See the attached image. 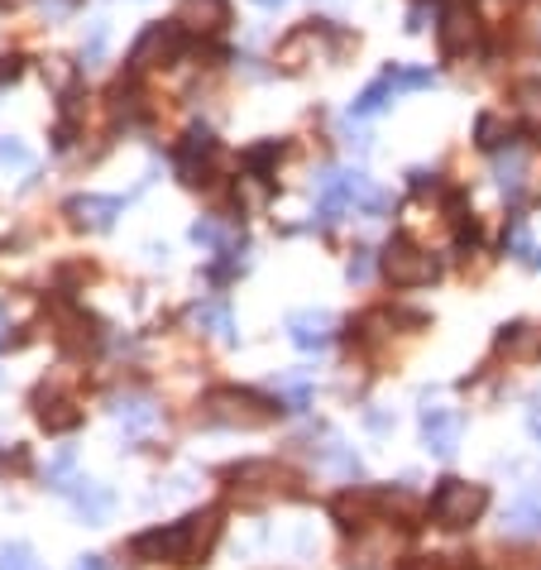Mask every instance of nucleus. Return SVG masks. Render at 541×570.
I'll list each match as a JSON object with an SVG mask.
<instances>
[{
  "label": "nucleus",
  "instance_id": "obj_1",
  "mask_svg": "<svg viewBox=\"0 0 541 570\" xmlns=\"http://www.w3.org/2000/svg\"><path fill=\"white\" fill-rule=\"evenodd\" d=\"M221 537V508H201V513H187L168 527L139 532L130 542V556L135 561H168V566H197L207 561V551Z\"/></svg>",
  "mask_w": 541,
  "mask_h": 570
},
{
  "label": "nucleus",
  "instance_id": "obj_2",
  "mask_svg": "<svg viewBox=\"0 0 541 570\" xmlns=\"http://www.w3.org/2000/svg\"><path fill=\"white\" fill-rule=\"evenodd\" d=\"M283 412V403L255 393V388H211L201 398V412L197 422L201 427H239V432H255V427H269L273 417Z\"/></svg>",
  "mask_w": 541,
  "mask_h": 570
},
{
  "label": "nucleus",
  "instance_id": "obj_3",
  "mask_svg": "<svg viewBox=\"0 0 541 570\" xmlns=\"http://www.w3.org/2000/svg\"><path fill=\"white\" fill-rule=\"evenodd\" d=\"M317 211H321V221H335L341 211L383 216L389 211V192H379L369 183V173H359V168H331L317 183Z\"/></svg>",
  "mask_w": 541,
  "mask_h": 570
},
{
  "label": "nucleus",
  "instance_id": "obj_4",
  "mask_svg": "<svg viewBox=\"0 0 541 570\" xmlns=\"http://www.w3.org/2000/svg\"><path fill=\"white\" fill-rule=\"evenodd\" d=\"M484 508H489V489H484V484L441 480L437 494H431V504H427V513H431V523H437V527L460 532V527H470Z\"/></svg>",
  "mask_w": 541,
  "mask_h": 570
},
{
  "label": "nucleus",
  "instance_id": "obj_5",
  "mask_svg": "<svg viewBox=\"0 0 541 570\" xmlns=\"http://www.w3.org/2000/svg\"><path fill=\"white\" fill-rule=\"evenodd\" d=\"M437 274H441V264L431 259L422 245H413V240L398 235L389 250H383V278H389L393 288H427Z\"/></svg>",
  "mask_w": 541,
  "mask_h": 570
},
{
  "label": "nucleus",
  "instance_id": "obj_6",
  "mask_svg": "<svg viewBox=\"0 0 541 570\" xmlns=\"http://www.w3.org/2000/svg\"><path fill=\"white\" fill-rule=\"evenodd\" d=\"M173 163H177V178H183V183L201 187V183H211L216 163H225V154H221V144H216V135H211L207 125H192L187 140L177 144Z\"/></svg>",
  "mask_w": 541,
  "mask_h": 570
},
{
  "label": "nucleus",
  "instance_id": "obj_7",
  "mask_svg": "<svg viewBox=\"0 0 541 570\" xmlns=\"http://www.w3.org/2000/svg\"><path fill=\"white\" fill-rule=\"evenodd\" d=\"M231 480L249 499H293L297 494V475L279 460H245V465L231 470Z\"/></svg>",
  "mask_w": 541,
  "mask_h": 570
},
{
  "label": "nucleus",
  "instance_id": "obj_8",
  "mask_svg": "<svg viewBox=\"0 0 541 570\" xmlns=\"http://www.w3.org/2000/svg\"><path fill=\"white\" fill-rule=\"evenodd\" d=\"M437 39H441V53H446V58H460V53H470V48H475V39H479V20H475V10L465 5V0H451V5L441 10Z\"/></svg>",
  "mask_w": 541,
  "mask_h": 570
},
{
  "label": "nucleus",
  "instance_id": "obj_9",
  "mask_svg": "<svg viewBox=\"0 0 541 570\" xmlns=\"http://www.w3.org/2000/svg\"><path fill=\"white\" fill-rule=\"evenodd\" d=\"M183 24H149V29H144L139 34V44H135V53H130V68H135V72H144V68H149L153 63V58H159V63H163V58H177V53H183Z\"/></svg>",
  "mask_w": 541,
  "mask_h": 570
},
{
  "label": "nucleus",
  "instance_id": "obj_10",
  "mask_svg": "<svg viewBox=\"0 0 541 570\" xmlns=\"http://www.w3.org/2000/svg\"><path fill=\"white\" fill-rule=\"evenodd\" d=\"M460 432H465V417L455 408H422V441L431 456L451 460L455 446H460Z\"/></svg>",
  "mask_w": 541,
  "mask_h": 570
},
{
  "label": "nucleus",
  "instance_id": "obj_11",
  "mask_svg": "<svg viewBox=\"0 0 541 570\" xmlns=\"http://www.w3.org/2000/svg\"><path fill=\"white\" fill-rule=\"evenodd\" d=\"M120 197H96V192H82V197H72L63 211L72 216V226H82V230H111L115 226V216H120Z\"/></svg>",
  "mask_w": 541,
  "mask_h": 570
},
{
  "label": "nucleus",
  "instance_id": "obj_12",
  "mask_svg": "<svg viewBox=\"0 0 541 570\" xmlns=\"http://www.w3.org/2000/svg\"><path fill=\"white\" fill-rule=\"evenodd\" d=\"M321 44H327V24H303L297 34H287L283 48H279V68L283 72H303L307 68V53H321Z\"/></svg>",
  "mask_w": 541,
  "mask_h": 570
},
{
  "label": "nucleus",
  "instance_id": "obj_13",
  "mask_svg": "<svg viewBox=\"0 0 541 570\" xmlns=\"http://www.w3.org/2000/svg\"><path fill=\"white\" fill-rule=\"evenodd\" d=\"M63 494L72 499V508H77V513L87 518V523H101V518L115 508V494L106 489V484H96V480H77V475H72Z\"/></svg>",
  "mask_w": 541,
  "mask_h": 570
},
{
  "label": "nucleus",
  "instance_id": "obj_14",
  "mask_svg": "<svg viewBox=\"0 0 541 570\" xmlns=\"http://www.w3.org/2000/svg\"><path fill=\"white\" fill-rule=\"evenodd\" d=\"M331 312H293L287 317V341L297 350H327L331 345Z\"/></svg>",
  "mask_w": 541,
  "mask_h": 570
},
{
  "label": "nucleus",
  "instance_id": "obj_15",
  "mask_svg": "<svg viewBox=\"0 0 541 570\" xmlns=\"http://www.w3.org/2000/svg\"><path fill=\"white\" fill-rule=\"evenodd\" d=\"M177 24H183L187 34H221L225 24H231V10H225V0H183Z\"/></svg>",
  "mask_w": 541,
  "mask_h": 570
},
{
  "label": "nucleus",
  "instance_id": "obj_16",
  "mask_svg": "<svg viewBox=\"0 0 541 570\" xmlns=\"http://www.w3.org/2000/svg\"><path fill=\"white\" fill-rule=\"evenodd\" d=\"M111 417H115V427L125 432V436H149L153 427H159V408L149 403V398H115L111 403Z\"/></svg>",
  "mask_w": 541,
  "mask_h": 570
},
{
  "label": "nucleus",
  "instance_id": "obj_17",
  "mask_svg": "<svg viewBox=\"0 0 541 570\" xmlns=\"http://www.w3.org/2000/svg\"><path fill=\"white\" fill-rule=\"evenodd\" d=\"M527 173H532V154H527L522 144H508V149L499 154V163H494V178H499V187L508 192L513 202L527 192Z\"/></svg>",
  "mask_w": 541,
  "mask_h": 570
},
{
  "label": "nucleus",
  "instance_id": "obj_18",
  "mask_svg": "<svg viewBox=\"0 0 541 570\" xmlns=\"http://www.w3.org/2000/svg\"><path fill=\"white\" fill-rule=\"evenodd\" d=\"M503 532H508V537H522V542L541 537V499H532V494L513 499L503 508Z\"/></svg>",
  "mask_w": 541,
  "mask_h": 570
},
{
  "label": "nucleus",
  "instance_id": "obj_19",
  "mask_svg": "<svg viewBox=\"0 0 541 570\" xmlns=\"http://www.w3.org/2000/svg\"><path fill=\"white\" fill-rule=\"evenodd\" d=\"M192 326H201V331H211L216 341H235V317H231V307H225L221 298H211V302H197V307H192Z\"/></svg>",
  "mask_w": 541,
  "mask_h": 570
},
{
  "label": "nucleus",
  "instance_id": "obj_20",
  "mask_svg": "<svg viewBox=\"0 0 541 570\" xmlns=\"http://www.w3.org/2000/svg\"><path fill=\"white\" fill-rule=\"evenodd\" d=\"M39 422L48 432H72V427H82V408L72 403V398H53V403H48L39 393Z\"/></svg>",
  "mask_w": 541,
  "mask_h": 570
},
{
  "label": "nucleus",
  "instance_id": "obj_21",
  "mask_svg": "<svg viewBox=\"0 0 541 570\" xmlns=\"http://www.w3.org/2000/svg\"><path fill=\"white\" fill-rule=\"evenodd\" d=\"M311 456H317V465L335 470V475H341V480H355V475H359V456H355V446L327 441V446H311Z\"/></svg>",
  "mask_w": 541,
  "mask_h": 570
},
{
  "label": "nucleus",
  "instance_id": "obj_22",
  "mask_svg": "<svg viewBox=\"0 0 541 570\" xmlns=\"http://www.w3.org/2000/svg\"><path fill=\"white\" fill-rule=\"evenodd\" d=\"M393 96H398V87H393V82H389V72H383V77L374 82V87H365V92H359L355 101H351V116H355V120H369V116H379L383 106L393 101Z\"/></svg>",
  "mask_w": 541,
  "mask_h": 570
},
{
  "label": "nucleus",
  "instance_id": "obj_23",
  "mask_svg": "<svg viewBox=\"0 0 541 570\" xmlns=\"http://www.w3.org/2000/svg\"><path fill=\"white\" fill-rule=\"evenodd\" d=\"M389 82L398 92H417V87H431L437 72H431V68H389Z\"/></svg>",
  "mask_w": 541,
  "mask_h": 570
},
{
  "label": "nucleus",
  "instance_id": "obj_24",
  "mask_svg": "<svg viewBox=\"0 0 541 570\" xmlns=\"http://www.w3.org/2000/svg\"><path fill=\"white\" fill-rule=\"evenodd\" d=\"M279 154H283V144H279V140H269V144H255V149L245 154V168H249V173H255V178H269V163L279 159Z\"/></svg>",
  "mask_w": 541,
  "mask_h": 570
},
{
  "label": "nucleus",
  "instance_id": "obj_25",
  "mask_svg": "<svg viewBox=\"0 0 541 570\" xmlns=\"http://www.w3.org/2000/svg\"><path fill=\"white\" fill-rule=\"evenodd\" d=\"M0 570H44V566L34 561V551L24 547V542H5V547H0Z\"/></svg>",
  "mask_w": 541,
  "mask_h": 570
},
{
  "label": "nucleus",
  "instance_id": "obj_26",
  "mask_svg": "<svg viewBox=\"0 0 541 570\" xmlns=\"http://www.w3.org/2000/svg\"><path fill=\"white\" fill-rule=\"evenodd\" d=\"M479 144H484V149H503V144H513V135L499 116H479Z\"/></svg>",
  "mask_w": 541,
  "mask_h": 570
},
{
  "label": "nucleus",
  "instance_id": "obj_27",
  "mask_svg": "<svg viewBox=\"0 0 541 570\" xmlns=\"http://www.w3.org/2000/svg\"><path fill=\"white\" fill-rule=\"evenodd\" d=\"M518 111L541 130V82H522L518 87Z\"/></svg>",
  "mask_w": 541,
  "mask_h": 570
},
{
  "label": "nucleus",
  "instance_id": "obj_28",
  "mask_svg": "<svg viewBox=\"0 0 541 570\" xmlns=\"http://www.w3.org/2000/svg\"><path fill=\"white\" fill-rule=\"evenodd\" d=\"M34 163V154L24 149L20 140H10V135H0V168H29Z\"/></svg>",
  "mask_w": 541,
  "mask_h": 570
},
{
  "label": "nucleus",
  "instance_id": "obj_29",
  "mask_svg": "<svg viewBox=\"0 0 541 570\" xmlns=\"http://www.w3.org/2000/svg\"><path fill=\"white\" fill-rule=\"evenodd\" d=\"M106 39H111V29H106V24H91V39L82 44V68L101 63V53H106Z\"/></svg>",
  "mask_w": 541,
  "mask_h": 570
},
{
  "label": "nucleus",
  "instance_id": "obj_30",
  "mask_svg": "<svg viewBox=\"0 0 541 570\" xmlns=\"http://www.w3.org/2000/svg\"><path fill=\"white\" fill-rule=\"evenodd\" d=\"M345 274H351V283H369V278H374V250H355Z\"/></svg>",
  "mask_w": 541,
  "mask_h": 570
},
{
  "label": "nucleus",
  "instance_id": "obj_31",
  "mask_svg": "<svg viewBox=\"0 0 541 570\" xmlns=\"http://www.w3.org/2000/svg\"><path fill=\"white\" fill-rule=\"evenodd\" d=\"M279 388L287 393V403H293V408H307V403H311V388H307L303 379H283Z\"/></svg>",
  "mask_w": 541,
  "mask_h": 570
},
{
  "label": "nucleus",
  "instance_id": "obj_32",
  "mask_svg": "<svg viewBox=\"0 0 541 570\" xmlns=\"http://www.w3.org/2000/svg\"><path fill=\"white\" fill-rule=\"evenodd\" d=\"M527 427H532V436L541 441V388H537L532 398H527Z\"/></svg>",
  "mask_w": 541,
  "mask_h": 570
},
{
  "label": "nucleus",
  "instance_id": "obj_33",
  "mask_svg": "<svg viewBox=\"0 0 541 570\" xmlns=\"http://www.w3.org/2000/svg\"><path fill=\"white\" fill-rule=\"evenodd\" d=\"M39 5H44V10H48V15H53V20H63V15H67V10H72V5H77V0H39Z\"/></svg>",
  "mask_w": 541,
  "mask_h": 570
},
{
  "label": "nucleus",
  "instance_id": "obj_34",
  "mask_svg": "<svg viewBox=\"0 0 541 570\" xmlns=\"http://www.w3.org/2000/svg\"><path fill=\"white\" fill-rule=\"evenodd\" d=\"M20 77V58H0V87Z\"/></svg>",
  "mask_w": 541,
  "mask_h": 570
},
{
  "label": "nucleus",
  "instance_id": "obj_35",
  "mask_svg": "<svg viewBox=\"0 0 541 570\" xmlns=\"http://www.w3.org/2000/svg\"><path fill=\"white\" fill-rule=\"evenodd\" d=\"M72 570H111V561H106V556H77Z\"/></svg>",
  "mask_w": 541,
  "mask_h": 570
},
{
  "label": "nucleus",
  "instance_id": "obj_36",
  "mask_svg": "<svg viewBox=\"0 0 541 570\" xmlns=\"http://www.w3.org/2000/svg\"><path fill=\"white\" fill-rule=\"evenodd\" d=\"M413 570H465V566H451V561H441V556H427V561H417Z\"/></svg>",
  "mask_w": 541,
  "mask_h": 570
},
{
  "label": "nucleus",
  "instance_id": "obj_37",
  "mask_svg": "<svg viewBox=\"0 0 541 570\" xmlns=\"http://www.w3.org/2000/svg\"><path fill=\"white\" fill-rule=\"evenodd\" d=\"M10 345V336H5V307H0V350Z\"/></svg>",
  "mask_w": 541,
  "mask_h": 570
},
{
  "label": "nucleus",
  "instance_id": "obj_38",
  "mask_svg": "<svg viewBox=\"0 0 541 570\" xmlns=\"http://www.w3.org/2000/svg\"><path fill=\"white\" fill-rule=\"evenodd\" d=\"M255 5H263V10H279V5H287V0H255Z\"/></svg>",
  "mask_w": 541,
  "mask_h": 570
},
{
  "label": "nucleus",
  "instance_id": "obj_39",
  "mask_svg": "<svg viewBox=\"0 0 541 570\" xmlns=\"http://www.w3.org/2000/svg\"><path fill=\"white\" fill-rule=\"evenodd\" d=\"M5 460H10V456H0V465H5Z\"/></svg>",
  "mask_w": 541,
  "mask_h": 570
}]
</instances>
